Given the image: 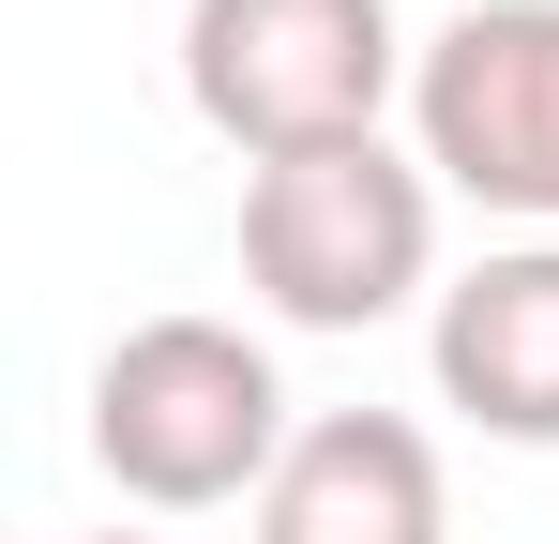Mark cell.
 <instances>
[{
    "mask_svg": "<svg viewBox=\"0 0 559 544\" xmlns=\"http://www.w3.org/2000/svg\"><path fill=\"white\" fill-rule=\"evenodd\" d=\"M287 378L242 318H136L92 363V469L136 515H227V499H273L287 469Z\"/></svg>",
    "mask_w": 559,
    "mask_h": 544,
    "instance_id": "obj_1",
    "label": "cell"
},
{
    "mask_svg": "<svg viewBox=\"0 0 559 544\" xmlns=\"http://www.w3.org/2000/svg\"><path fill=\"white\" fill-rule=\"evenodd\" d=\"M242 287L287 333H378L439 287V167L348 137V152H287L242 167Z\"/></svg>",
    "mask_w": 559,
    "mask_h": 544,
    "instance_id": "obj_2",
    "label": "cell"
},
{
    "mask_svg": "<svg viewBox=\"0 0 559 544\" xmlns=\"http://www.w3.org/2000/svg\"><path fill=\"white\" fill-rule=\"evenodd\" d=\"M408 31L393 0H182V106L242 152V167H287V152H348L408 106Z\"/></svg>",
    "mask_w": 559,
    "mask_h": 544,
    "instance_id": "obj_3",
    "label": "cell"
},
{
    "mask_svg": "<svg viewBox=\"0 0 559 544\" xmlns=\"http://www.w3.org/2000/svg\"><path fill=\"white\" fill-rule=\"evenodd\" d=\"M408 152L514 212L530 243H559V0H468L424 31L408 61Z\"/></svg>",
    "mask_w": 559,
    "mask_h": 544,
    "instance_id": "obj_4",
    "label": "cell"
},
{
    "mask_svg": "<svg viewBox=\"0 0 559 544\" xmlns=\"http://www.w3.org/2000/svg\"><path fill=\"white\" fill-rule=\"evenodd\" d=\"M424 363H439V409H468L484 439L559 453V243L468 258L424 318Z\"/></svg>",
    "mask_w": 559,
    "mask_h": 544,
    "instance_id": "obj_5",
    "label": "cell"
},
{
    "mask_svg": "<svg viewBox=\"0 0 559 544\" xmlns=\"http://www.w3.org/2000/svg\"><path fill=\"white\" fill-rule=\"evenodd\" d=\"M258 544H454L439 439L408 409H318L258 499Z\"/></svg>",
    "mask_w": 559,
    "mask_h": 544,
    "instance_id": "obj_6",
    "label": "cell"
},
{
    "mask_svg": "<svg viewBox=\"0 0 559 544\" xmlns=\"http://www.w3.org/2000/svg\"><path fill=\"white\" fill-rule=\"evenodd\" d=\"M92 544H167V530H92Z\"/></svg>",
    "mask_w": 559,
    "mask_h": 544,
    "instance_id": "obj_7",
    "label": "cell"
}]
</instances>
